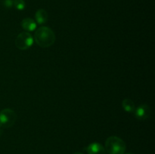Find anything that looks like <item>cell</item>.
Listing matches in <instances>:
<instances>
[{
  "label": "cell",
  "instance_id": "cell-14",
  "mask_svg": "<svg viewBox=\"0 0 155 154\" xmlns=\"http://www.w3.org/2000/svg\"><path fill=\"white\" fill-rule=\"evenodd\" d=\"M127 154H133V153H127Z\"/></svg>",
  "mask_w": 155,
  "mask_h": 154
},
{
  "label": "cell",
  "instance_id": "cell-8",
  "mask_svg": "<svg viewBox=\"0 0 155 154\" xmlns=\"http://www.w3.org/2000/svg\"><path fill=\"white\" fill-rule=\"evenodd\" d=\"M36 22L39 24H43L48 20V13L44 9H39L35 14Z\"/></svg>",
  "mask_w": 155,
  "mask_h": 154
},
{
  "label": "cell",
  "instance_id": "cell-6",
  "mask_svg": "<svg viewBox=\"0 0 155 154\" xmlns=\"http://www.w3.org/2000/svg\"><path fill=\"white\" fill-rule=\"evenodd\" d=\"M87 152L89 154H106L104 146L99 143H92L87 146Z\"/></svg>",
  "mask_w": 155,
  "mask_h": 154
},
{
  "label": "cell",
  "instance_id": "cell-10",
  "mask_svg": "<svg viewBox=\"0 0 155 154\" xmlns=\"http://www.w3.org/2000/svg\"><path fill=\"white\" fill-rule=\"evenodd\" d=\"M13 5H15L18 10H24L25 8V2L24 0H15L13 2Z\"/></svg>",
  "mask_w": 155,
  "mask_h": 154
},
{
  "label": "cell",
  "instance_id": "cell-9",
  "mask_svg": "<svg viewBox=\"0 0 155 154\" xmlns=\"http://www.w3.org/2000/svg\"><path fill=\"white\" fill-rule=\"evenodd\" d=\"M122 107L124 110L128 113H133L136 109L134 102L130 99H124L122 103Z\"/></svg>",
  "mask_w": 155,
  "mask_h": 154
},
{
  "label": "cell",
  "instance_id": "cell-2",
  "mask_svg": "<svg viewBox=\"0 0 155 154\" xmlns=\"http://www.w3.org/2000/svg\"><path fill=\"white\" fill-rule=\"evenodd\" d=\"M104 149L109 154H124L126 150L125 142L120 137L111 136L106 140Z\"/></svg>",
  "mask_w": 155,
  "mask_h": 154
},
{
  "label": "cell",
  "instance_id": "cell-1",
  "mask_svg": "<svg viewBox=\"0 0 155 154\" xmlns=\"http://www.w3.org/2000/svg\"><path fill=\"white\" fill-rule=\"evenodd\" d=\"M34 39L39 46L48 48L55 42V35L49 27H42L35 33Z\"/></svg>",
  "mask_w": 155,
  "mask_h": 154
},
{
  "label": "cell",
  "instance_id": "cell-13",
  "mask_svg": "<svg viewBox=\"0 0 155 154\" xmlns=\"http://www.w3.org/2000/svg\"><path fill=\"white\" fill-rule=\"evenodd\" d=\"M73 154H83V153H82V152H74V153Z\"/></svg>",
  "mask_w": 155,
  "mask_h": 154
},
{
  "label": "cell",
  "instance_id": "cell-12",
  "mask_svg": "<svg viewBox=\"0 0 155 154\" xmlns=\"http://www.w3.org/2000/svg\"><path fill=\"white\" fill-rule=\"evenodd\" d=\"M3 128H2V127H0V137L2 136V134H3Z\"/></svg>",
  "mask_w": 155,
  "mask_h": 154
},
{
  "label": "cell",
  "instance_id": "cell-4",
  "mask_svg": "<svg viewBox=\"0 0 155 154\" xmlns=\"http://www.w3.org/2000/svg\"><path fill=\"white\" fill-rule=\"evenodd\" d=\"M33 43V38L27 32L19 33L15 39V45L20 50H27L32 46Z\"/></svg>",
  "mask_w": 155,
  "mask_h": 154
},
{
  "label": "cell",
  "instance_id": "cell-5",
  "mask_svg": "<svg viewBox=\"0 0 155 154\" xmlns=\"http://www.w3.org/2000/svg\"><path fill=\"white\" fill-rule=\"evenodd\" d=\"M135 116L139 120H145L149 117L151 109L146 104L140 105L137 109H135Z\"/></svg>",
  "mask_w": 155,
  "mask_h": 154
},
{
  "label": "cell",
  "instance_id": "cell-11",
  "mask_svg": "<svg viewBox=\"0 0 155 154\" xmlns=\"http://www.w3.org/2000/svg\"><path fill=\"white\" fill-rule=\"evenodd\" d=\"M4 5L6 8H12L13 6V1L12 0H5Z\"/></svg>",
  "mask_w": 155,
  "mask_h": 154
},
{
  "label": "cell",
  "instance_id": "cell-7",
  "mask_svg": "<svg viewBox=\"0 0 155 154\" xmlns=\"http://www.w3.org/2000/svg\"><path fill=\"white\" fill-rule=\"evenodd\" d=\"M21 26L25 30L28 32L34 31L35 29L36 28V24L34 20L31 18H25L21 21Z\"/></svg>",
  "mask_w": 155,
  "mask_h": 154
},
{
  "label": "cell",
  "instance_id": "cell-3",
  "mask_svg": "<svg viewBox=\"0 0 155 154\" xmlns=\"http://www.w3.org/2000/svg\"><path fill=\"white\" fill-rule=\"evenodd\" d=\"M17 119V115L11 109H4L0 112V127L8 128L15 124Z\"/></svg>",
  "mask_w": 155,
  "mask_h": 154
}]
</instances>
